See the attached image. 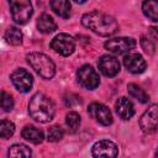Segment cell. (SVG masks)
<instances>
[{
	"label": "cell",
	"instance_id": "7a4b0ae2",
	"mask_svg": "<svg viewBox=\"0 0 158 158\" xmlns=\"http://www.w3.org/2000/svg\"><path fill=\"white\" fill-rule=\"evenodd\" d=\"M30 116L41 123H47L53 120L56 107L53 101L42 93H36L28 102Z\"/></svg>",
	"mask_w": 158,
	"mask_h": 158
},
{
	"label": "cell",
	"instance_id": "44dd1931",
	"mask_svg": "<svg viewBox=\"0 0 158 158\" xmlns=\"http://www.w3.org/2000/svg\"><path fill=\"white\" fill-rule=\"evenodd\" d=\"M9 157H31V149L25 144H14L9 149Z\"/></svg>",
	"mask_w": 158,
	"mask_h": 158
},
{
	"label": "cell",
	"instance_id": "f546056e",
	"mask_svg": "<svg viewBox=\"0 0 158 158\" xmlns=\"http://www.w3.org/2000/svg\"><path fill=\"white\" fill-rule=\"evenodd\" d=\"M156 157H158V148H157V152H156Z\"/></svg>",
	"mask_w": 158,
	"mask_h": 158
},
{
	"label": "cell",
	"instance_id": "ac0fdd59",
	"mask_svg": "<svg viewBox=\"0 0 158 158\" xmlns=\"http://www.w3.org/2000/svg\"><path fill=\"white\" fill-rule=\"evenodd\" d=\"M142 11L147 19L158 22V0H144L142 4Z\"/></svg>",
	"mask_w": 158,
	"mask_h": 158
},
{
	"label": "cell",
	"instance_id": "9c48e42d",
	"mask_svg": "<svg viewBox=\"0 0 158 158\" xmlns=\"http://www.w3.org/2000/svg\"><path fill=\"white\" fill-rule=\"evenodd\" d=\"M10 79H11L14 86L21 93H28L33 85L32 75L30 74V72H27L23 68H19V69L14 70L10 75Z\"/></svg>",
	"mask_w": 158,
	"mask_h": 158
},
{
	"label": "cell",
	"instance_id": "3957f363",
	"mask_svg": "<svg viewBox=\"0 0 158 158\" xmlns=\"http://www.w3.org/2000/svg\"><path fill=\"white\" fill-rule=\"evenodd\" d=\"M27 63L35 69V72L43 79H52L56 74V65L53 60L40 52H31L26 56Z\"/></svg>",
	"mask_w": 158,
	"mask_h": 158
},
{
	"label": "cell",
	"instance_id": "4316f807",
	"mask_svg": "<svg viewBox=\"0 0 158 158\" xmlns=\"http://www.w3.org/2000/svg\"><path fill=\"white\" fill-rule=\"evenodd\" d=\"M141 47L147 54H153L154 53V48H156L154 43L151 38H148L146 36H142V38H141Z\"/></svg>",
	"mask_w": 158,
	"mask_h": 158
},
{
	"label": "cell",
	"instance_id": "d4e9b609",
	"mask_svg": "<svg viewBox=\"0 0 158 158\" xmlns=\"http://www.w3.org/2000/svg\"><path fill=\"white\" fill-rule=\"evenodd\" d=\"M12 107H14L12 96L6 91H1V109L7 112V111H11Z\"/></svg>",
	"mask_w": 158,
	"mask_h": 158
},
{
	"label": "cell",
	"instance_id": "e0dca14e",
	"mask_svg": "<svg viewBox=\"0 0 158 158\" xmlns=\"http://www.w3.org/2000/svg\"><path fill=\"white\" fill-rule=\"evenodd\" d=\"M51 9L53 10L54 14L58 16L67 19L70 15V2L69 0H51L49 2Z\"/></svg>",
	"mask_w": 158,
	"mask_h": 158
},
{
	"label": "cell",
	"instance_id": "f1b7e54d",
	"mask_svg": "<svg viewBox=\"0 0 158 158\" xmlns=\"http://www.w3.org/2000/svg\"><path fill=\"white\" fill-rule=\"evenodd\" d=\"M75 2H78V4H83V2H85L86 0H74Z\"/></svg>",
	"mask_w": 158,
	"mask_h": 158
},
{
	"label": "cell",
	"instance_id": "8fae6325",
	"mask_svg": "<svg viewBox=\"0 0 158 158\" xmlns=\"http://www.w3.org/2000/svg\"><path fill=\"white\" fill-rule=\"evenodd\" d=\"M93 157H107V158H114L118 154L117 146L109 139H101L94 143L93 149H91Z\"/></svg>",
	"mask_w": 158,
	"mask_h": 158
},
{
	"label": "cell",
	"instance_id": "484cf974",
	"mask_svg": "<svg viewBox=\"0 0 158 158\" xmlns=\"http://www.w3.org/2000/svg\"><path fill=\"white\" fill-rule=\"evenodd\" d=\"M64 104L69 107H74V106H78V105H81V98L77 94H73V93H69V94H65L64 95Z\"/></svg>",
	"mask_w": 158,
	"mask_h": 158
},
{
	"label": "cell",
	"instance_id": "7402d4cb",
	"mask_svg": "<svg viewBox=\"0 0 158 158\" xmlns=\"http://www.w3.org/2000/svg\"><path fill=\"white\" fill-rule=\"evenodd\" d=\"M65 123H67L69 131L72 133H74L79 128V125H80V116H79V114L75 112V111L68 112L67 116H65Z\"/></svg>",
	"mask_w": 158,
	"mask_h": 158
},
{
	"label": "cell",
	"instance_id": "9a60e30c",
	"mask_svg": "<svg viewBox=\"0 0 158 158\" xmlns=\"http://www.w3.org/2000/svg\"><path fill=\"white\" fill-rule=\"evenodd\" d=\"M21 135H22V137L26 141H28V142H31L33 144L42 143V141L44 138L43 137V132L40 128H37L36 126H32V125L25 126L23 130H22V132H21Z\"/></svg>",
	"mask_w": 158,
	"mask_h": 158
},
{
	"label": "cell",
	"instance_id": "cb8c5ba5",
	"mask_svg": "<svg viewBox=\"0 0 158 158\" xmlns=\"http://www.w3.org/2000/svg\"><path fill=\"white\" fill-rule=\"evenodd\" d=\"M63 135H64V131L62 127L59 126H52L49 130H48V133H47V139L49 142H58L63 138Z\"/></svg>",
	"mask_w": 158,
	"mask_h": 158
},
{
	"label": "cell",
	"instance_id": "7c38bea8",
	"mask_svg": "<svg viewBox=\"0 0 158 158\" xmlns=\"http://www.w3.org/2000/svg\"><path fill=\"white\" fill-rule=\"evenodd\" d=\"M98 67L99 70L105 75V77H115L120 73V63L114 56H101L98 60Z\"/></svg>",
	"mask_w": 158,
	"mask_h": 158
},
{
	"label": "cell",
	"instance_id": "8992f818",
	"mask_svg": "<svg viewBox=\"0 0 158 158\" xmlns=\"http://www.w3.org/2000/svg\"><path fill=\"white\" fill-rule=\"evenodd\" d=\"M77 78H78V81L79 84L85 88V89H89V90H94L99 86L100 84V78H99V74L96 73V70L89 65V64H84L81 65L78 72H77Z\"/></svg>",
	"mask_w": 158,
	"mask_h": 158
},
{
	"label": "cell",
	"instance_id": "277c9868",
	"mask_svg": "<svg viewBox=\"0 0 158 158\" xmlns=\"http://www.w3.org/2000/svg\"><path fill=\"white\" fill-rule=\"evenodd\" d=\"M9 5L12 20L16 23L23 25L31 19L33 10L30 0H9Z\"/></svg>",
	"mask_w": 158,
	"mask_h": 158
},
{
	"label": "cell",
	"instance_id": "30bf717a",
	"mask_svg": "<svg viewBox=\"0 0 158 158\" xmlns=\"http://www.w3.org/2000/svg\"><path fill=\"white\" fill-rule=\"evenodd\" d=\"M88 112L89 115L95 118L99 123L104 125V126H109L112 123V115L111 111L109 110L107 106H105L104 104L100 102H91L88 106Z\"/></svg>",
	"mask_w": 158,
	"mask_h": 158
},
{
	"label": "cell",
	"instance_id": "2e32d148",
	"mask_svg": "<svg viewBox=\"0 0 158 158\" xmlns=\"http://www.w3.org/2000/svg\"><path fill=\"white\" fill-rule=\"evenodd\" d=\"M37 28L40 32L48 35L57 30V23L54 22L52 16H49L48 14H42L37 20Z\"/></svg>",
	"mask_w": 158,
	"mask_h": 158
},
{
	"label": "cell",
	"instance_id": "603a6c76",
	"mask_svg": "<svg viewBox=\"0 0 158 158\" xmlns=\"http://www.w3.org/2000/svg\"><path fill=\"white\" fill-rule=\"evenodd\" d=\"M15 133V125L9 120H1L0 123V136L4 139L10 138Z\"/></svg>",
	"mask_w": 158,
	"mask_h": 158
},
{
	"label": "cell",
	"instance_id": "4fadbf2b",
	"mask_svg": "<svg viewBox=\"0 0 158 158\" xmlns=\"http://www.w3.org/2000/svg\"><path fill=\"white\" fill-rule=\"evenodd\" d=\"M123 64L126 67V69L133 74H139L143 73L146 70V60L143 59V57L138 53H130L127 56H125L123 58Z\"/></svg>",
	"mask_w": 158,
	"mask_h": 158
},
{
	"label": "cell",
	"instance_id": "6da1fadb",
	"mask_svg": "<svg viewBox=\"0 0 158 158\" xmlns=\"http://www.w3.org/2000/svg\"><path fill=\"white\" fill-rule=\"evenodd\" d=\"M81 23L93 32L105 37L112 36L118 31V25L116 20L112 16L100 11H91L83 15Z\"/></svg>",
	"mask_w": 158,
	"mask_h": 158
},
{
	"label": "cell",
	"instance_id": "d6986e66",
	"mask_svg": "<svg viewBox=\"0 0 158 158\" xmlns=\"http://www.w3.org/2000/svg\"><path fill=\"white\" fill-rule=\"evenodd\" d=\"M127 91H128V94L133 99L138 100L139 102H143L144 104V102H148V100H149V95L141 86H138L135 83H131V84L127 85Z\"/></svg>",
	"mask_w": 158,
	"mask_h": 158
},
{
	"label": "cell",
	"instance_id": "52a82bcc",
	"mask_svg": "<svg viewBox=\"0 0 158 158\" xmlns=\"http://www.w3.org/2000/svg\"><path fill=\"white\" fill-rule=\"evenodd\" d=\"M139 127L142 132L151 135L158 128V104H152L142 114L139 118Z\"/></svg>",
	"mask_w": 158,
	"mask_h": 158
},
{
	"label": "cell",
	"instance_id": "ffe728a7",
	"mask_svg": "<svg viewBox=\"0 0 158 158\" xmlns=\"http://www.w3.org/2000/svg\"><path fill=\"white\" fill-rule=\"evenodd\" d=\"M5 40L11 46H19L22 43V32L17 27L10 26L5 32Z\"/></svg>",
	"mask_w": 158,
	"mask_h": 158
},
{
	"label": "cell",
	"instance_id": "83f0119b",
	"mask_svg": "<svg viewBox=\"0 0 158 158\" xmlns=\"http://www.w3.org/2000/svg\"><path fill=\"white\" fill-rule=\"evenodd\" d=\"M149 33L153 38L158 40V27H149Z\"/></svg>",
	"mask_w": 158,
	"mask_h": 158
},
{
	"label": "cell",
	"instance_id": "5b68a950",
	"mask_svg": "<svg viewBox=\"0 0 158 158\" xmlns=\"http://www.w3.org/2000/svg\"><path fill=\"white\" fill-rule=\"evenodd\" d=\"M136 44H137V42L132 37H116V38L107 40L105 42L104 47L110 53L120 56V54H125V53L131 52L136 47Z\"/></svg>",
	"mask_w": 158,
	"mask_h": 158
},
{
	"label": "cell",
	"instance_id": "ba28073f",
	"mask_svg": "<svg viewBox=\"0 0 158 158\" xmlns=\"http://www.w3.org/2000/svg\"><path fill=\"white\" fill-rule=\"evenodd\" d=\"M51 48L54 52H57L58 54L68 57L75 49V41L72 36H69L67 33H59L52 40Z\"/></svg>",
	"mask_w": 158,
	"mask_h": 158
},
{
	"label": "cell",
	"instance_id": "5bb4252c",
	"mask_svg": "<svg viewBox=\"0 0 158 158\" xmlns=\"http://www.w3.org/2000/svg\"><path fill=\"white\" fill-rule=\"evenodd\" d=\"M115 111L122 120H130L135 115V106L125 96H121L115 102Z\"/></svg>",
	"mask_w": 158,
	"mask_h": 158
}]
</instances>
